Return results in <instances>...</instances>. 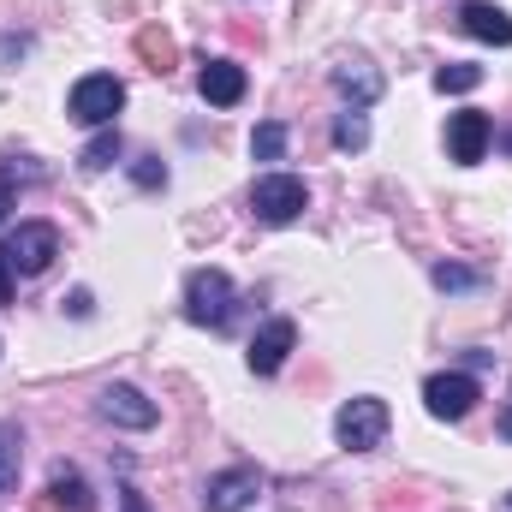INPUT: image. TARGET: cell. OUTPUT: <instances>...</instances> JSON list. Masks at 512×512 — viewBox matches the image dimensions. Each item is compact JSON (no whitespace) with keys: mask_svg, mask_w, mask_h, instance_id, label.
Instances as JSON below:
<instances>
[{"mask_svg":"<svg viewBox=\"0 0 512 512\" xmlns=\"http://www.w3.org/2000/svg\"><path fill=\"white\" fill-rule=\"evenodd\" d=\"M304 209H310V191L298 173H262L251 185V215L262 227H292Z\"/></svg>","mask_w":512,"mask_h":512,"instance_id":"cell-1","label":"cell"},{"mask_svg":"<svg viewBox=\"0 0 512 512\" xmlns=\"http://www.w3.org/2000/svg\"><path fill=\"white\" fill-rule=\"evenodd\" d=\"M233 304H239V292H233V280L221 268H197L185 280V316L197 328H227L233 322Z\"/></svg>","mask_w":512,"mask_h":512,"instance_id":"cell-2","label":"cell"},{"mask_svg":"<svg viewBox=\"0 0 512 512\" xmlns=\"http://www.w3.org/2000/svg\"><path fill=\"white\" fill-rule=\"evenodd\" d=\"M387 423H393V417H387V399L358 393V399L340 405V417H334V441H340L346 453H370V447H382Z\"/></svg>","mask_w":512,"mask_h":512,"instance_id":"cell-3","label":"cell"},{"mask_svg":"<svg viewBox=\"0 0 512 512\" xmlns=\"http://www.w3.org/2000/svg\"><path fill=\"white\" fill-rule=\"evenodd\" d=\"M66 108H72V120H78V126H114V114H120V108H126V84H120V78H114V72H90V78H78V84H72V102H66Z\"/></svg>","mask_w":512,"mask_h":512,"instance_id":"cell-4","label":"cell"},{"mask_svg":"<svg viewBox=\"0 0 512 512\" xmlns=\"http://www.w3.org/2000/svg\"><path fill=\"white\" fill-rule=\"evenodd\" d=\"M0 256H6V268H12V274H42V268L60 256V233H54L48 221H18Z\"/></svg>","mask_w":512,"mask_h":512,"instance_id":"cell-5","label":"cell"},{"mask_svg":"<svg viewBox=\"0 0 512 512\" xmlns=\"http://www.w3.org/2000/svg\"><path fill=\"white\" fill-rule=\"evenodd\" d=\"M256 495H262V471H256V465L215 471V477L203 483V507L209 512H245V507H256Z\"/></svg>","mask_w":512,"mask_h":512,"instance_id":"cell-6","label":"cell"},{"mask_svg":"<svg viewBox=\"0 0 512 512\" xmlns=\"http://www.w3.org/2000/svg\"><path fill=\"white\" fill-rule=\"evenodd\" d=\"M483 399V387L477 376H429L423 382V405H429V417H441V423H459V417H471V405Z\"/></svg>","mask_w":512,"mask_h":512,"instance_id":"cell-7","label":"cell"},{"mask_svg":"<svg viewBox=\"0 0 512 512\" xmlns=\"http://www.w3.org/2000/svg\"><path fill=\"white\" fill-rule=\"evenodd\" d=\"M489 143H495V120H489V114L465 108V114H453V120H447V149H453V161H459V167H477V161L489 155Z\"/></svg>","mask_w":512,"mask_h":512,"instance_id":"cell-8","label":"cell"},{"mask_svg":"<svg viewBox=\"0 0 512 512\" xmlns=\"http://www.w3.org/2000/svg\"><path fill=\"white\" fill-rule=\"evenodd\" d=\"M96 411L108 417V423H120V429H155V399L149 393H137L131 382H114V387H102V399H96Z\"/></svg>","mask_w":512,"mask_h":512,"instance_id":"cell-9","label":"cell"},{"mask_svg":"<svg viewBox=\"0 0 512 512\" xmlns=\"http://www.w3.org/2000/svg\"><path fill=\"white\" fill-rule=\"evenodd\" d=\"M298 346V328H292V316H268L262 328H256V340H251V370L256 376H274L280 364H286V352Z\"/></svg>","mask_w":512,"mask_h":512,"instance_id":"cell-10","label":"cell"},{"mask_svg":"<svg viewBox=\"0 0 512 512\" xmlns=\"http://www.w3.org/2000/svg\"><path fill=\"white\" fill-rule=\"evenodd\" d=\"M459 30L477 36V42L512 48V12L507 6H495V0H465V6H459Z\"/></svg>","mask_w":512,"mask_h":512,"instance_id":"cell-11","label":"cell"},{"mask_svg":"<svg viewBox=\"0 0 512 512\" xmlns=\"http://www.w3.org/2000/svg\"><path fill=\"white\" fill-rule=\"evenodd\" d=\"M197 90H203L209 108H239L245 102V66L239 60H209L203 78H197Z\"/></svg>","mask_w":512,"mask_h":512,"instance_id":"cell-12","label":"cell"},{"mask_svg":"<svg viewBox=\"0 0 512 512\" xmlns=\"http://www.w3.org/2000/svg\"><path fill=\"white\" fill-rule=\"evenodd\" d=\"M334 90H340L352 108H370V102L382 96V72H376L370 60H340V66H334Z\"/></svg>","mask_w":512,"mask_h":512,"instance_id":"cell-13","label":"cell"},{"mask_svg":"<svg viewBox=\"0 0 512 512\" xmlns=\"http://www.w3.org/2000/svg\"><path fill=\"white\" fill-rule=\"evenodd\" d=\"M137 60H143L149 72H173V66H179V42L149 24V30H137Z\"/></svg>","mask_w":512,"mask_h":512,"instance_id":"cell-14","label":"cell"},{"mask_svg":"<svg viewBox=\"0 0 512 512\" xmlns=\"http://www.w3.org/2000/svg\"><path fill=\"white\" fill-rule=\"evenodd\" d=\"M18 471H24V435L18 423H0V495L18 489Z\"/></svg>","mask_w":512,"mask_h":512,"instance_id":"cell-15","label":"cell"},{"mask_svg":"<svg viewBox=\"0 0 512 512\" xmlns=\"http://www.w3.org/2000/svg\"><path fill=\"white\" fill-rule=\"evenodd\" d=\"M114 161H120V131H114V126H102L96 137H90V143H84L78 167H84V173H108Z\"/></svg>","mask_w":512,"mask_h":512,"instance_id":"cell-16","label":"cell"},{"mask_svg":"<svg viewBox=\"0 0 512 512\" xmlns=\"http://www.w3.org/2000/svg\"><path fill=\"white\" fill-rule=\"evenodd\" d=\"M48 489H54V495H60V501H66L72 512H90V507H96V495H90V483H84V477H78L72 465H54V477H48Z\"/></svg>","mask_w":512,"mask_h":512,"instance_id":"cell-17","label":"cell"},{"mask_svg":"<svg viewBox=\"0 0 512 512\" xmlns=\"http://www.w3.org/2000/svg\"><path fill=\"white\" fill-rule=\"evenodd\" d=\"M477 84H483V66H471V60H453V66L435 72V90L441 96H471Z\"/></svg>","mask_w":512,"mask_h":512,"instance_id":"cell-18","label":"cell"},{"mask_svg":"<svg viewBox=\"0 0 512 512\" xmlns=\"http://www.w3.org/2000/svg\"><path fill=\"white\" fill-rule=\"evenodd\" d=\"M251 155L256 161H280V155H286V126H280V120H262V126L251 131Z\"/></svg>","mask_w":512,"mask_h":512,"instance_id":"cell-19","label":"cell"},{"mask_svg":"<svg viewBox=\"0 0 512 512\" xmlns=\"http://www.w3.org/2000/svg\"><path fill=\"white\" fill-rule=\"evenodd\" d=\"M334 143H340V149H364V143H370V126H364V114H358V108H352V114H340Z\"/></svg>","mask_w":512,"mask_h":512,"instance_id":"cell-20","label":"cell"},{"mask_svg":"<svg viewBox=\"0 0 512 512\" xmlns=\"http://www.w3.org/2000/svg\"><path fill=\"white\" fill-rule=\"evenodd\" d=\"M435 286H441V292H471V286H477V268H453V262H441V268H435Z\"/></svg>","mask_w":512,"mask_h":512,"instance_id":"cell-21","label":"cell"},{"mask_svg":"<svg viewBox=\"0 0 512 512\" xmlns=\"http://www.w3.org/2000/svg\"><path fill=\"white\" fill-rule=\"evenodd\" d=\"M131 179H137L143 191H155V185H167V167H161V161H137V167H131Z\"/></svg>","mask_w":512,"mask_h":512,"instance_id":"cell-22","label":"cell"},{"mask_svg":"<svg viewBox=\"0 0 512 512\" xmlns=\"http://www.w3.org/2000/svg\"><path fill=\"white\" fill-rule=\"evenodd\" d=\"M12 197H18V179H12V167L0 161V221H6V209H12Z\"/></svg>","mask_w":512,"mask_h":512,"instance_id":"cell-23","label":"cell"},{"mask_svg":"<svg viewBox=\"0 0 512 512\" xmlns=\"http://www.w3.org/2000/svg\"><path fill=\"white\" fill-rule=\"evenodd\" d=\"M30 512H72V507H66V501H60V495H54V489H42V495H36V501H30Z\"/></svg>","mask_w":512,"mask_h":512,"instance_id":"cell-24","label":"cell"},{"mask_svg":"<svg viewBox=\"0 0 512 512\" xmlns=\"http://www.w3.org/2000/svg\"><path fill=\"white\" fill-rule=\"evenodd\" d=\"M120 512H149V501H143V489H120Z\"/></svg>","mask_w":512,"mask_h":512,"instance_id":"cell-25","label":"cell"},{"mask_svg":"<svg viewBox=\"0 0 512 512\" xmlns=\"http://www.w3.org/2000/svg\"><path fill=\"white\" fill-rule=\"evenodd\" d=\"M0 304H12V268H6V256H0Z\"/></svg>","mask_w":512,"mask_h":512,"instance_id":"cell-26","label":"cell"},{"mask_svg":"<svg viewBox=\"0 0 512 512\" xmlns=\"http://www.w3.org/2000/svg\"><path fill=\"white\" fill-rule=\"evenodd\" d=\"M501 149H507V155H512V126H507V131H501Z\"/></svg>","mask_w":512,"mask_h":512,"instance_id":"cell-27","label":"cell"},{"mask_svg":"<svg viewBox=\"0 0 512 512\" xmlns=\"http://www.w3.org/2000/svg\"><path fill=\"white\" fill-rule=\"evenodd\" d=\"M501 435H512V411H507V417H501Z\"/></svg>","mask_w":512,"mask_h":512,"instance_id":"cell-28","label":"cell"},{"mask_svg":"<svg viewBox=\"0 0 512 512\" xmlns=\"http://www.w3.org/2000/svg\"><path fill=\"white\" fill-rule=\"evenodd\" d=\"M507 512H512V495H507Z\"/></svg>","mask_w":512,"mask_h":512,"instance_id":"cell-29","label":"cell"}]
</instances>
